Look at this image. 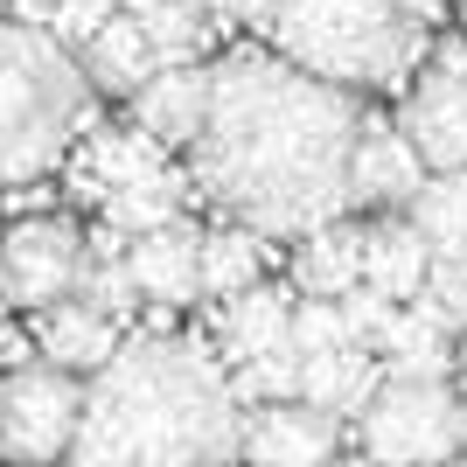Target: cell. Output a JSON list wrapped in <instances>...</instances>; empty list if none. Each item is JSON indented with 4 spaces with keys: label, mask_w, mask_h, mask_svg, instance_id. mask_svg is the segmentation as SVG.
I'll return each mask as SVG.
<instances>
[{
    "label": "cell",
    "mask_w": 467,
    "mask_h": 467,
    "mask_svg": "<svg viewBox=\"0 0 467 467\" xmlns=\"http://www.w3.org/2000/svg\"><path fill=\"white\" fill-rule=\"evenodd\" d=\"M419 189H426V161L411 154V140L398 133L384 112H363V126H356V154H349V202L398 216Z\"/></svg>",
    "instance_id": "10"
},
{
    "label": "cell",
    "mask_w": 467,
    "mask_h": 467,
    "mask_svg": "<svg viewBox=\"0 0 467 467\" xmlns=\"http://www.w3.org/2000/svg\"><path fill=\"white\" fill-rule=\"evenodd\" d=\"M461 21H467V0H461Z\"/></svg>",
    "instance_id": "34"
},
{
    "label": "cell",
    "mask_w": 467,
    "mask_h": 467,
    "mask_svg": "<svg viewBox=\"0 0 467 467\" xmlns=\"http://www.w3.org/2000/svg\"><path fill=\"white\" fill-rule=\"evenodd\" d=\"M335 314H342V328H349V342H363V349H370V342H377V328H384V321H390L398 307H390L384 293H370V286H349L342 300H335Z\"/></svg>",
    "instance_id": "28"
},
{
    "label": "cell",
    "mask_w": 467,
    "mask_h": 467,
    "mask_svg": "<svg viewBox=\"0 0 467 467\" xmlns=\"http://www.w3.org/2000/svg\"><path fill=\"white\" fill-rule=\"evenodd\" d=\"M216 467H237V461H216Z\"/></svg>",
    "instance_id": "35"
},
{
    "label": "cell",
    "mask_w": 467,
    "mask_h": 467,
    "mask_svg": "<svg viewBox=\"0 0 467 467\" xmlns=\"http://www.w3.org/2000/svg\"><path fill=\"white\" fill-rule=\"evenodd\" d=\"M461 405H467V342H461Z\"/></svg>",
    "instance_id": "31"
},
{
    "label": "cell",
    "mask_w": 467,
    "mask_h": 467,
    "mask_svg": "<svg viewBox=\"0 0 467 467\" xmlns=\"http://www.w3.org/2000/svg\"><path fill=\"white\" fill-rule=\"evenodd\" d=\"M78 411H84V384L49 370V363L0 377V461H15V467L63 461L70 432H78Z\"/></svg>",
    "instance_id": "6"
},
{
    "label": "cell",
    "mask_w": 467,
    "mask_h": 467,
    "mask_svg": "<svg viewBox=\"0 0 467 467\" xmlns=\"http://www.w3.org/2000/svg\"><path fill=\"white\" fill-rule=\"evenodd\" d=\"M335 419L293 405H258L252 419H237V453L244 467H328L335 461Z\"/></svg>",
    "instance_id": "11"
},
{
    "label": "cell",
    "mask_w": 467,
    "mask_h": 467,
    "mask_svg": "<svg viewBox=\"0 0 467 467\" xmlns=\"http://www.w3.org/2000/svg\"><path fill=\"white\" fill-rule=\"evenodd\" d=\"M377 384H384V370H377L370 349H328V356H300V405L321 411V419H363V405L377 398Z\"/></svg>",
    "instance_id": "17"
},
{
    "label": "cell",
    "mask_w": 467,
    "mask_h": 467,
    "mask_svg": "<svg viewBox=\"0 0 467 467\" xmlns=\"http://www.w3.org/2000/svg\"><path fill=\"white\" fill-rule=\"evenodd\" d=\"M279 63L300 78H321L335 91H384L405 84L426 36H411L398 0H273L265 21Z\"/></svg>",
    "instance_id": "3"
},
{
    "label": "cell",
    "mask_w": 467,
    "mask_h": 467,
    "mask_svg": "<svg viewBox=\"0 0 467 467\" xmlns=\"http://www.w3.org/2000/svg\"><path fill=\"white\" fill-rule=\"evenodd\" d=\"M78 168L98 182V202H105L112 189H133V182L168 175V154H161L140 126H105V133H91V147H84Z\"/></svg>",
    "instance_id": "21"
},
{
    "label": "cell",
    "mask_w": 467,
    "mask_h": 467,
    "mask_svg": "<svg viewBox=\"0 0 467 467\" xmlns=\"http://www.w3.org/2000/svg\"><path fill=\"white\" fill-rule=\"evenodd\" d=\"M36 349H42V363L63 370V377H98L119 356V321L78 307V300H63V307L36 314Z\"/></svg>",
    "instance_id": "16"
},
{
    "label": "cell",
    "mask_w": 467,
    "mask_h": 467,
    "mask_svg": "<svg viewBox=\"0 0 467 467\" xmlns=\"http://www.w3.org/2000/svg\"><path fill=\"white\" fill-rule=\"evenodd\" d=\"M70 467H216L237 461V398L216 356L182 335H133L91 377Z\"/></svg>",
    "instance_id": "2"
},
{
    "label": "cell",
    "mask_w": 467,
    "mask_h": 467,
    "mask_svg": "<svg viewBox=\"0 0 467 467\" xmlns=\"http://www.w3.org/2000/svg\"><path fill=\"white\" fill-rule=\"evenodd\" d=\"M195 286L210 300H237L258 286V237L252 231H210L195 252Z\"/></svg>",
    "instance_id": "22"
},
{
    "label": "cell",
    "mask_w": 467,
    "mask_h": 467,
    "mask_svg": "<svg viewBox=\"0 0 467 467\" xmlns=\"http://www.w3.org/2000/svg\"><path fill=\"white\" fill-rule=\"evenodd\" d=\"M447 467H467V453H461V461H447Z\"/></svg>",
    "instance_id": "33"
},
{
    "label": "cell",
    "mask_w": 467,
    "mask_h": 467,
    "mask_svg": "<svg viewBox=\"0 0 467 467\" xmlns=\"http://www.w3.org/2000/svg\"><path fill=\"white\" fill-rule=\"evenodd\" d=\"M356 432H363V467H447L467 453V405L453 384L384 377Z\"/></svg>",
    "instance_id": "5"
},
{
    "label": "cell",
    "mask_w": 467,
    "mask_h": 467,
    "mask_svg": "<svg viewBox=\"0 0 467 467\" xmlns=\"http://www.w3.org/2000/svg\"><path fill=\"white\" fill-rule=\"evenodd\" d=\"M210 15L237 21V28H265V21H273V0H210Z\"/></svg>",
    "instance_id": "29"
},
{
    "label": "cell",
    "mask_w": 467,
    "mask_h": 467,
    "mask_svg": "<svg viewBox=\"0 0 467 467\" xmlns=\"http://www.w3.org/2000/svg\"><path fill=\"white\" fill-rule=\"evenodd\" d=\"M411 231L426 237V300L447 328H467V168L411 195Z\"/></svg>",
    "instance_id": "8"
},
{
    "label": "cell",
    "mask_w": 467,
    "mask_h": 467,
    "mask_svg": "<svg viewBox=\"0 0 467 467\" xmlns=\"http://www.w3.org/2000/svg\"><path fill=\"white\" fill-rule=\"evenodd\" d=\"M91 119V84L78 57H63L49 36L0 21V182L49 175Z\"/></svg>",
    "instance_id": "4"
},
{
    "label": "cell",
    "mask_w": 467,
    "mask_h": 467,
    "mask_svg": "<svg viewBox=\"0 0 467 467\" xmlns=\"http://www.w3.org/2000/svg\"><path fill=\"white\" fill-rule=\"evenodd\" d=\"M363 286L384 293L390 307H411L426 293V237L411 231V216H377L363 231Z\"/></svg>",
    "instance_id": "18"
},
{
    "label": "cell",
    "mask_w": 467,
    "mask_h": 467,
    "mask_svg": "<svg viewBox=\"0 0 467 467\" xmlns=\"http://www.w3.org/2000/svg\"><path fill=\"white\" fill-rule=\"evenodd\" d=\"M84 273V237L63 216H21L0 231V307H63Z\"/></svg>",
    "instance_id": "7"
},
{
    "label": "cell",
    "mask_w": 467,
    "mask_h": 467,
    "mask_svg": "<svg viewBox=\"0 0 467 467\" xmlns=\"http://www.w3.org/2000/svg\"><path fill=\"white\" fill-rule=\"evenodd\" d=\"M195 252H202V231H189V223H161V231L133 237L126 244V273H133L140 300H154V307H195L202 300V286H195Z\"/></svg>",
    "instance_id": "13"
},
{
    "label": "cell",
    "mask_w": 467,
    "mask_h": 467,
    "mask_svg": "<svg viewBox=\"0 0 467 467\" xmlns=\"http://www.w3.org/2000/svg\"><path fill=\"white\" fill-rule=\"evenodd\" d=\"M0 7H7V0H0Z\"/></svg>",
    "instance_id": "36"
},
{
    "label": "cell",
    "mask_w": 467,
    "mask_h": 467,
    "mask_svg": "<svg viewBox=\"0 0 467 467\" xmlns=\"http://www.w3.org/2000/svg\"><path fill=\"white\" fill-rule=\"evenodd\" d=\"M202 112H210V70L202 63H161L154 78L133 91V119L161 154L168 147H195Z\"/></svg>",
    "instance_id": "12"
},
{
    "label": "cell",
    "mask_w": 467,
    "mask_h": 467,
    "mask_svg": "<svg viewBox=\"0 0 467 467\" xmlns=\"http://www.w3.org/2000/svg\"><path fill=\"white\" fill-rule=\"evenodd\" d=\"M112 15H119V0H57V15H49V28H42V36L70 57V49H84V42H91Z\"/></svg>",
    "instance_id": "27"
},
{
    "label": "cell",
    "mask_w": 467,
    "mask_h": 467,
    "mask_svg": "<svg viewBox=\"0 0 467 467\" xmlns=\"http://www.w3.org/2000/svg\"><path fill=\"white\" fill-rule=\"evenodd\" d=\"M328 467H363V461H328Z\"/></svg>",
    "instance_id": "32"
},
{
    "label": "cell",
    "mask_w": 467,
    "mask_h": 467,
    "mask_svg": "<svg viewBox=\"0 0 467 467\" xmlns=\"http://www.w3.org/2000/svg\"><path fill=\"white\" fill-rule=\"evenodd\" d=\"M307 300H342L349 286H363V231L356 223H321L300 244V265H293Z\"/></svg>",
    "instance_id": "20"
},
{
    "label": "cell",
    "mask_w": 467,
    "mask_h": 467,
    "mask_svg": "<svg viewBox=\"0 0 467 467\" xmlns=\"http://www.w3.org/2000/svg\"><path fill=\"white\" fill-rule=\"evenodd\" d=\"M70 300L91 307V314H105V321H126V314L140 307V286H133V273H126V258H84Z\"/></svg>",
    "instance_id": "25"
},
{
    "label": "cell",
    "mask_w": 467,
    "mask_h": 467,
    "mask_svg": "<svg viewBox=\"0 0 467 467\" xmlns=\"http://www.w3.org/2000/svg\"><path fill=\"white\" fill-rule=\"evenodd\" d=\"M377 370L384 377H405V384H447V321H440V307H432L426 293L411 300V307H398L377 328Z\"/></svg>",
    "instance_id": "14"
},
{
    "label": "cell",
    "mask_w": 467,
    "mask_h": 467,
    "mask_svg": "<svg viewBox=\"0 0 467 467\" xmlns=\"http://www.w3.org/2000/svg\"><path fill=\"white\" fill-rule=\"evenodd\" d=\"M78 70H84V84H91V91L133 98L140 84H147V78L161 70V57L147 49V36H140V28H133L126 15H112V21H105V28H98L91 42H84V63H78Z\"/></svg>",
    "instance_id": "19"
},
{
    "label": "cell",
    "mask_w": 467,
    "mask_h": 467,
    "mask_svg": "<svg viewBox=\"0 0 467 467\" xmlns=\"http://www.w3.org/2000/svg\"><path fill=\"white\" fill-rule=\"evenodd\" d=\"M286 321H293V293L286 286H265L258 279L252 293H237V300H223V314H216V370H244V363H258V356H273L279 342H286Z\"/></svg>",
    "instance_id": "15"
},
{
    "label": "cell",
    "mask_w": 467,
    "mask_h": 467,
    "mask_svg": "<svg viewBox=\"0 0 467 467\" xmlns=\"http://www.w3.org/2000/svg\"><path fill=\"white\" fill-rule=\"evenodd\" d=\"M28 335H15V328H0V377H15V370H28Z\"/></svg>",
    "instance_id": "30"
},
{
    "label": "cell",
    "mask_w": 467,
    "mask_h": 467,
    "mask_svg": "<svg viewBox=\"0 0 467 467\" xmlns=\"http://www.w3.org/2000/svg\"><path fill=\"white\" fill-rule=\"evenodd\" d=\"M398 133L440 175H461L467 168V42H447L432 57V70L411 84L405 112H398Z\"/></svg>",
    "instance_id": "9"
},
{
    "label": "cell",
    "mask_w": 467,
    "mask_h": 467,
    "mask_svg": "<svg viewBox=\"0 0 467 467\" xmlns=\"http://www.w3.org/2000/svg\"><path fill=\"white\" fill-rule=\"evenodd\" d=\"M231 384V398L237 405H293L300 398V356L279 342L273 356H258V363H244L237 377H223Z\"/></svg>",
    "instance_id": "24"
},
{
    "label": "cell",
    "mask_w": 467,
    "mask_h": 467,
    "mask_svg": "<svg viewBox=\"0 0 467 467\" xmlns=\"http://www.w3.org/2000/svg\"><path fill=\"white\" fill-rule=\"evenodd\" d=\"M286 349H293V356H328V349H349V328H342L335 300H293ZM356 349H363V342H356Z\"/></svg>",
    "instance_id": "26"
},
{
    "label": "cell",
    "mask_w": 467,
    "mask_h": 467,
    "mask_svg": "<svg viewBox=\"0 0 467 467\" xmlns=\"http://www.w3.org/2000/svg\"><path fill=\"white\" fill-rule=\"evenodd\" d=\"M363 105L279 57H223L195 133V189L252 237H307L349 210Z\"/></svg>",
    "instance_id": "1"
},
{
    "label": "cell",
    "mask_w": 467,
    "mask_h": 467,
    "mask_svg": "<svg viewBox=\"0 0 467 467\" xmlns=\"http://www.w3.org/2000/svg\"><path fill=\"white\" fill-rule=\"evenodd\" d=\"M175 202H182V182H175V168H168V175H154V182H133V189L105 195V223H112L119 237H147V231H161V223H175Z\"/></svg>",
    "instance_id": "23"
}]
</instances>
